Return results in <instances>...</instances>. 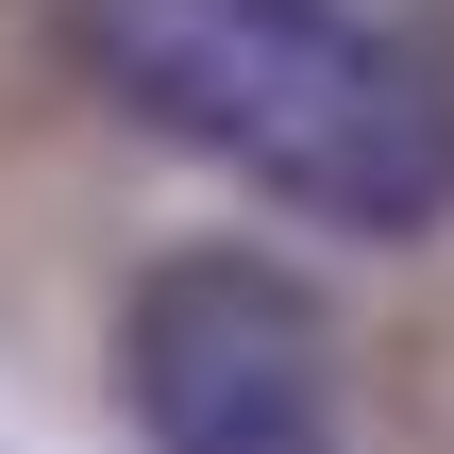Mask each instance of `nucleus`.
Instances as JSON below:
<instances>
[{
	"label": "nucleus",
	"instance_id": "obj_1",
	"mask_svg": "<svg viewBox=\"0 0 454 454\" xmlns=\"http://www.w3.org/2000/svg\"><path fill=\"white\" fill-rule=\"evenodd\" d=\"M67 51L135 135L270 185L286 219L337 236L454 219V67L371 0H67Z\"/></svg>",
	"mask_w": 454,
	"mask_h": 454
},
{
	"label": "nucleus",
	"instance_id": "obj_2",
	"mask_svg": "<svg viewBox=\"0 0 454 454\" xmlns=\"http://www.w3.org/2000/svg\"><path fill=\"white\" fill-rule=\"evenodd\" d=\"M118 404L152 454H354L337 320L270 253H168L118 320Z\"/></svg>",
	"mask_w": 454,
	"mask_h": 454
}]
</instances>
